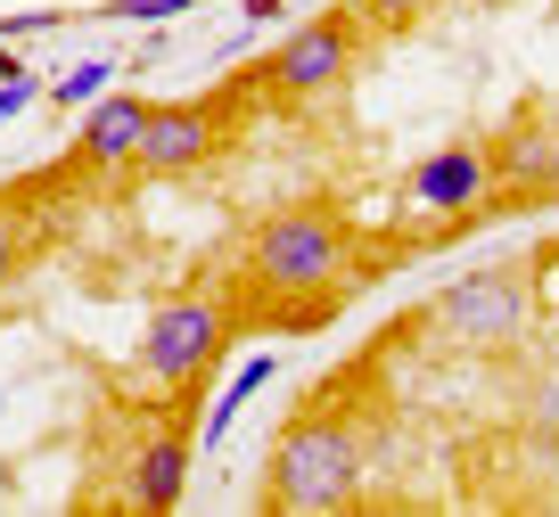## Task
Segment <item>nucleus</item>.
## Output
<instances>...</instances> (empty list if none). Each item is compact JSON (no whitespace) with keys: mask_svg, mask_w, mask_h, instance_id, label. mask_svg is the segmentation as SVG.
Here are the masks:
<instances>
[{"mask_svg":"<svg viewBox=\"0 0 559 517\" xmlns=\"http://www.w3.org/2000/svg\"><path fill=\"white\" fill-rule=\"evenodd\" d=\"M354 279V223L330 197H297V206H272L247 230V288L280 304V328H321L337 296Z\"/></svg>","mask_w":559,"mask_h":517,"instance_id":"obj_1","label":"nucleus"},{"mask_svg":"<svg viewBox=\"0 0 559 517\" xmlns=\"http://www.w3.org/2000/svg\"><path fill=\"white\" fill-rule=\"evenodd\" d=\"M370 435L330 402H305L288 428L272 435V468H263V501L272 509H337L362 493Z\"/></svg>","mask_w":559,"mask_h":517,"instance_id":"obj_2","label":"nucleus"},{"mask_svg":"<svg viewBox=\"0 0 559 517\" xmlns=\"http://www.w3.org/2000/svg\"><path fill=\"white\" fill-rule=\"evenodd\" d=\"M247 99H255V74H239V83L214 91V99L148 107V132H140V148H132V172H140V181H181V172L214 165V156L230 148V132H239Z\"/></svg>","mask_w":559,"mask_h":517,"instance_id":"obj_3","label":"nucleus"},{"mask_svg":"<svg viewBox=\"0 0 559 517\" xmlns=\"http://www.w3.org/2000/svg\"><path fill=\"white\" fill-rule=\"evenodd\" d=\"M362 41H370V25L354 17V0H346V9L305 17L297 34H288V41H280V50L255 67V99L305 107V99H321V91H337V83L354 74V58H362Z\"/></svg>","mask_w":559,"mask_h":517,"instance_id":"obj_4","label":"nucleus"},{"mask_svg":"<svg viewBox=\"0 0 559 517\" xmlns=\"http://www.w3.org/2000/svg\"><path fill=\"white\" fill-rule=\"evenodd\" d=\"M526 279H535V263H486V272H461L453 288L428 304V321H437L444 345H461V353H502V345L526 337Z\"/></svg>","mask_w":559,"mask_h":517,"instance_id":"obj_5","label":"nucleus"},{"mask_svg":"<svg viewBox=\"0 0 559 517\" xmlns=\"http://www.w3.org/2000/svg\"><path fill=\"white\" fill-rule=\"evenodd\" d=\"M223 345H230V304H214V296H174V304H157L148 328H140V378L198 386L223 362Z\"/></svg>","mask_w":559,"mask_h":517,"instance_id":"obj_6","label":"nucleus"},{"mask_svg":"<svg viewBox=\"0 0 559 517\" xmlns=\"http://www.w3.org/2000/svg\"><path fill=\"white\" fill-rule=\"evenodd\" d=\"M493 156V206H551L559 197V107H526V116H510L502 132L486 140Z\"/></svg>","mask_w":559,"mask_h":517,"instance_id":"obj_7","label":"nucleus"},{"mask_svg":"<svg viewBox=\"0 0 559 517\" xmlns=\"http://www.w3.org/2000/svg\"><path fill=\"white\" fill-rule=\"evenodd\" d=\"M403 190H412L419 214H469V206H486V190H493V156H486V140H453V148L419 156Z\"/></svg>","mask_w":559,"mask_h":517,"instance_id":"obj_8","label":"nucleus"},{"mask_svg":"<svg viewBox=\"0 0 559 517\" xmlns=\"http://www.w3.org/2000/svg\"><path fill=\"white\" fill-rule=\"evenodd\" d=\"M148 107H157V99H140V91L91 99V107H83V132H74V148H67V165H74V172H116V165H132L140 132H148Z\"/></svg>","mask_w":559,"mask_h":517,"instance_id":"obj_9","label":"nucleus"},{"mask_svg":"<svg viewBox=\"0 0 559 517\" xmlns=\"http://www.w3.org/2000/svg\"><path fill=\"white\" fill-rule=\"evenodd\" d=\"M123 493L140 501V509H181V493H190V428H157L148 444L132 452V484Z\"/></svg>","mask_w":559,"mask_h":517,"instance_id":"obj_10","label":"nucleus"},{"mask_svg":"<svg viewBox=\"0 0 559 517\" xmlns=\"http://www.w3.org/2000/svg\"><path fill=\"white\" fill-rule=\"evenodd\" d=\"M272 370H280V353H247V362H239V370H230V386H223V402H214V411H206V419H198V444H206V452H214V444H223V435H230V428H239V411H247V402H255V395H263V386H272Z\"/></svg>","mask_w":559,"mask_h":517,"instance_id":"obj_11","label":"nucleus"},{"mask_svg":"<svg viewBox=\"0 0 559 517\" xmlns=\"http://www.w3.org/2000/svg\"><path fill=\"white\" fill-rule=\"evenodd\" d=\"M107 83H116V58H83V67H67L50 83V107H91Z\"/></svg>","mask_w":559,"mask_h":517,"instance_id":"obj_12","label":"nucleus"},{"mask_svg":"<svg viewBox=\"0 0 559 517\" xmlns=\"http://www.w3.org/2000/svg\"><path fill=\"white\" fill-rule=\"evenodd\" d=\"M428 9H437V0H354V17H362L370 34H412Z\"/></svg>","mask_w":559,"mask_h":517,"instance_id":"obj_13","label":"nucleus"},{"mask_svg":"<svg viewBox=\"0 0 559 517\" xmlns=\"http://www.w3.org/2000/svg\"><path fill=\"white\" fill-rule=\"evenodd\" d=\"M17 255H25V197L0 190V288L17 279Z\"/></svg>","mask_w":559,"mask_h":517,"instance_id":"obj_14","label":"nucleus"},{"mask_svg":"<svg viewBox=\"0 0 559 517\" xmlns=\"http://www.w3.org/2000/svg\"><path fill=\"white\" fill-rule=\"evenodd\" d=\"M198 0H107L99 17H123V25H165V17H190Z\"/></svg>","mask_w":559,"mask_h":517,"instance_id":"obj_15","label":"nucleus"},{"mask_svg":"<svg viewBox=\"0 0 559 517\" xmlns=\"http://www.w3.org/2000/svg\"><path fill=\"white\" fill-rule=\"evenodd\" d=\"M34 99H41V83H34V74H17V83H0V123H9V116H25Z\"/></svg>","mask_w":559,"mask_h":517,"instance_id":"obj_16","label":"nucleus"},{"mask_svg":"<svg viewBox=\"0 0 559 517\" xmlns=\"http://www.w3.org/2000/svg\"><path fill=\"white\" fill-rule=\"evenodd\" d=\"M17 74H25V58H9V50H0V83H17Z\"/></svg>","mask_w":559,"mask_h":517,"instance_id":"obj_17","label":"nucleus"}]
</instances>
